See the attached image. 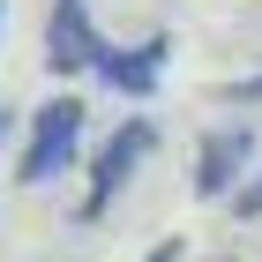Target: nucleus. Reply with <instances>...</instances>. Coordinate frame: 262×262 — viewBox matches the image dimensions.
<instances>
[{
    "label": "nucleus",
    "instance_id": "nucleus-1",
    "mask_svg": "<svg viewBox=\"0 0 262 262\" xmlns=\"http://www.w3.org/2000/svg\"><path fill=\"white\" fill-rule=\"evenodd\" d=\"M75 142H82V105L75 98H45L38 113H30V142H23V180L45 187V180H60L68 158H75Z\"/></svg>",
    "mask_w": 262,
    "mask_h": 262
},
{
    "label": "nucleus",
    "instance_id": "nucleus-2",
    "mask_svg": "<svg viewBox=\"0 0 262 262\" xmlns=\"http://www.w3.org/2000/svg\"><path fill=\"white\" fill-rule=\"evenodd\" d=\"M150 150H158V127H150V120H127L120 135L105 142V158H98V172H90V195H82V217H98L105 202H113V195H120V187H127V172H135V165L150 158Z\"/></svg>",
    "mask_w": 262,
    "mask_h": 262
},
{
    "label": "nucleus",
    "instance_id": "nucleus-3",
    "mask_svg": "<svg viewBox=\"0 0 262 262\" xmlns=\"http://www.w3.org/2000/svg\"><path fill=\"white\" fill-rule=\"evenodd\" d=\"M105 38L90 30V8L82 0H53V23H45V60L60 68V75H82V68H98Z\"/></svg>",
    "mask_w": 262,
    "mask_h": 262
},
{
    "label": "nucleus",
    "instance_id": "nucleus-4",
    "mask_svg": "<svg viewBox=\"0 0 262 262\" xmlns=\"http://www.w3.org/2000/svg\"><path fill=\"white\" fill-rule=\"evenodd\" d=\"M165 53H172L165 38H150V45H105V53H98V75L113 82L120 98H150L158 75H165Z\"/></svg>",
    "mask_w": 262,
    "mask_h": 262
},
{
    "label": "nucleus",
    "instance_id": "nucleus-5",
    "mask_svg": "<svg viewBox=\"0 0 262 262\" xmlns=\"http://www.w3.org/2000/svg\"><path fill=\"white\" fill-rule=\"evenodd\" d=\"M247 150H255V135H247V127H217V135L202 142V158H195V195H202V202H210V195H225V187L240 180Z\"/></svg>",
    "mask_w": 262,
    "mask_h": 262
},
{
    "label": "nucleus",
    "instance_id": "nucleus-6",
    "mask_svg": "<svg viewBox=\"0 0 262 262\" xmlns=\"http://www.w3.org/2000/svg\"><path fill=\"white\" fill-rule=\"evenodd\" d=\"M232 210H240V217H262V180H247L240 195H232Z\"/></svg>",
    "mask_w": 262,
    "mask_h": 262
},
{
    "label": "nucleus",
    "instance_id": "nucleus-7",
    "mask_svg": "<svg viewBox=\"0 0 262 262\" xmlns=\"http://www.w3.org/2000/svg\"><path fill=\"white\" fill-rule=\"evenodd\" d=\"M225 98H232V105H262V75H247V82H232Z\"/></svg>",
    "mask_w": 262,
    "mask_h": 262
},
{
    "label": "nucleus",
    "instance_id": "nucleus-8",
    "mask_svg": "<svg viewBox=\"0 0 262 262\" xmlns=\"http://www.w3.org/2000/svg\"><path fill=\"white\" fill-rule=\"evenodd\" d=\"M150 262H180V247H172V240H165V247H158V255H150Z\"/></svg>",
    "mask_w": 262,
    "mask_h": 262
},
{
    "label": "nucleus",
    "instance_id": "nucleus-9",
    "mask_svg": "<svg viewBox=\"0 0 262 262\" xmlns=\"http://www.w3.org/2000/svg\"><path fill=\"white\" fill-rule=\"evenodd\" d=\"M0 135H8V113H0Z\"/></svg>",
    "mask_w": 262,
    "mask_h": 262
}]
</instances>
